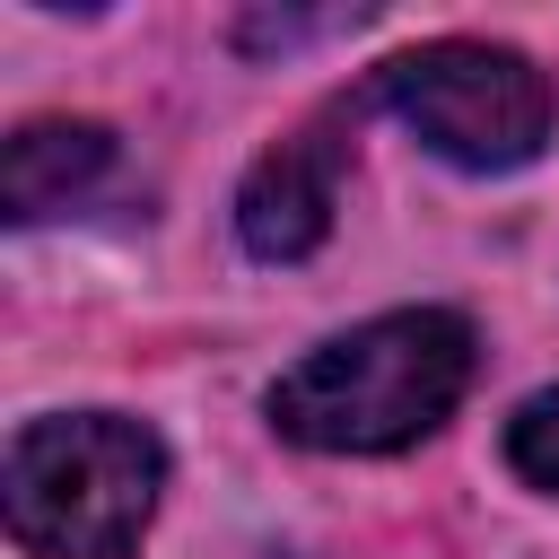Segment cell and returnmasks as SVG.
<instances>
[{"label":"cell","mask_w":559,"mask_h":559,"mask_svg":"<svg viewBox=\"0 0 559 559\" xmlns=\"http://www.w3.org/2000/svg\"><path fill=\"white\" fill-rule=\"evenodd\" d=\"M376 96L454 166L472 175H507L524 157H542L550 122H559V96H550V70H533L515 44H419L402 61H384Z\"/></svg>","instance_id":"cell-3"},{"label":"cell","mask_w":559,"mask_h":559,"mask_svg":"<svg viewBox=\"0 0 559 559\" xmlns=\"http://www.w3.org/2000/svg\"><path fill=\"white\" fill-rule=\"evenodd\" d=\"M114 166V131L105 122H17L0 148V210L17 227L70 210L96 175Z\"/></svg>","instance_id":"cell-5"},{"label":"cell","mask_w":559,"mask_h":559,"mask_svg":"<svg viewBox=\"0 0 559 559\" xmlns=\"http://www.w3.org/2000/svg\"><path fill=\"white\" fill-rule=\"evenodd\" d=\"M341 114H323V122H306L297 140H280V148H262L253 157V175H245V192H236V236H245V253H262V262H306L323 236H332V210H341Z\"/></svg>","instance_id":"cell-4"},{"label":"cell","mask_w":559,"mask_h":559,"mask_svg":"<svg viewBox=\"0 0 559 559\" xmlns=\"http://www.w3.org/2000/svg\"><path fill=\"white\" fill-rule=\"evenodd\" d=\"M507 463H515L533 489H550V498H559V384H550V393H533V402L507 419Z\"/></svg>","instance_id":"cell-6"},{"label":"cell","mask_w":559,"mask_h":559,"mask_svg":"<svg viewBox=\"0 0 559 559\" xmlns=\"http://www.w3.org/2000/svg\"><path fill=\"white\" fill-rule=\"evenodd\" d=\"M166 489V445L122 411H61L9 437V533L35 559H131Z\"/></svg>","instance_id":"cell-2"},{"label":"cell","mask_w":559,"mask_h":559,"mask_svg":"<svg viewBox=\"0 0 559 559\" xmlns=\"http://www.w3.org/2000/svg\"><path fill=\"white\" fill-rule=\"evenodd\" d=\"M463 384H472V323L445 306H402L306 349L271 384V419L314 454H393L419 445L463 402Z\"/></svg>","instance_id":"cell-1"}]
</instances>
